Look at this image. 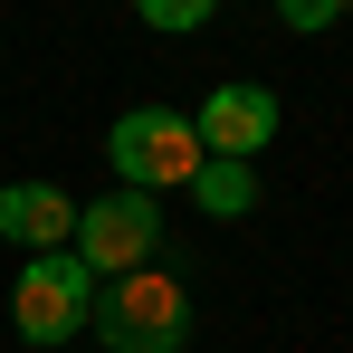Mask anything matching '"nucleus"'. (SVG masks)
<instances>
[{"label":"nucleus","mask_w":353,"mask_h":353,"mask_svg":"<svg viewBox=\"0 0 353 353\" xmlns=\"http://www.w3.org/2000/svg\"><path fill=\"white\" fill-rule=\"evenodd\" d=\"M86 334H96L105 353H181L191 344V296H181L172 268H124V277L96 287Z\"/></svg>","instance_id":"f257e3e1"},{"label":"nucleus","mask_w":353,"mask_h":353,"mask_svg":"<svg viewBox=\"0 0 353 353\" xmlns=\"http://www.w3.org/2000/svg\"><path fill=\"white\" fill-rule=\"evenodd\" d=\"M67 258H77L96 287L124 277V268H153V258H163V201H153V191H96V201H77Z\"/></svg>","instance_id":"f03ea898"},{"label":"nucleus","mask_w":353,"mask_h":353,"mask_svg":"<svg viewBox=\"0 0 353 353\" xmlns=\"http://www.w3.org/2000/svg\"><path fill=\"white\" fill-rule=\"evenodd\" d=\"M86 315H96V277L67 258V248H48V258H19V277H10V325H19V344L58 353L86 334Z\"/></svg>","instance_id":"7ed1b4c3"},{"label":"nucleus","mask_w":353,"mask_h":353,"mask_svg":"<svg viewBox=\"0 0 353 353\" xmlns=\"http://www.w3.org/2000/svg\"><path fill=\"white\" fill-rule=\"evenodd\" d=\"M105 153H115L124 191H191V172H201V134H191V115H172V105H134V115H115V134H105Z\"/></svg>","instance_id":"20e7f679"},{"label":"nucleus","mask_w":353,"mask_h":353,"mask_svg":"<svg viewBox=\"0 0 353 353\" xmlns=\"http://www.w3.org/2000/svg\"><path fill=\"white\" fill-rule=\"evenodd\" d=\"M191 134H201V153H220V163H258V153L277 143V96H268V86H210L201 115H191Z\"/></svg>","instance_id":"39448f33"},{"label":"nucleus","mask_w":353,"mask_h":353,"mask_svg":"<svg viewBox=\"0 0 353 353\" xmlns=\"http://www.w3.org/2000/svg\"><path fill=\"white\" fill-rule=\"evenodd\" d=\"M0 239L19 258H48V248L77 239V201H67L58 181H0Z\"/></svg>","instance_id":"423d86ee"},{"label":"nucleus","mask_w":353,"mask_h":353,"mask_svg":"<svg viewBox=\"0 0 353 353\" xmlns=\"http://www.w3.org/2000/svg\"><path fill=\"white\" fill-rule=\"evenodd\" d=\"M191 201H201L210 220H239V210H258V163H220V153H201V172H191Z\"/></svg>","instance_id":"0eeeda50"},{"label":"nucleus","mask_w":353,"mask_h":353,"mask_svg":"<svg viewBox=\"0 0 353 353\" xmlns=\"http://www.w3.org/2000/svg\"><path fill=\"white\" fill-rule=\"evenodd\" d=\"M210 10H220V0H134V19H143V29H172V39L210 29Z\"/></svg>","instance_id":"6e6552de"},{"label":"nucleus","mask_w":353,"mask_h":353,"mask_svg":"<svg viewBox=\"0 0 353 353\" xmlns=\"http://www.w3.org/2000/svg\"><path fill=\"white\" fill-rule=\"evenodd\" d=\"M277 19H287L296 39H315V29H334V19H344V0H277Z\"/></svg>","instance_id":"1a4fd4ad"},{"label":"nucleus","mask_w":353,"mask_h":353,"mask_svg":"<svg viewBox=\"0 0 353 353\" xmlns=\"http://www.w3.org/2000/svg\"><path fill=\"white\" fill-rule=\"evenodd\" d=\"M344 19H353V0H344Z\"/></svg>","instance_id":"9d476101"}]
</instances>
